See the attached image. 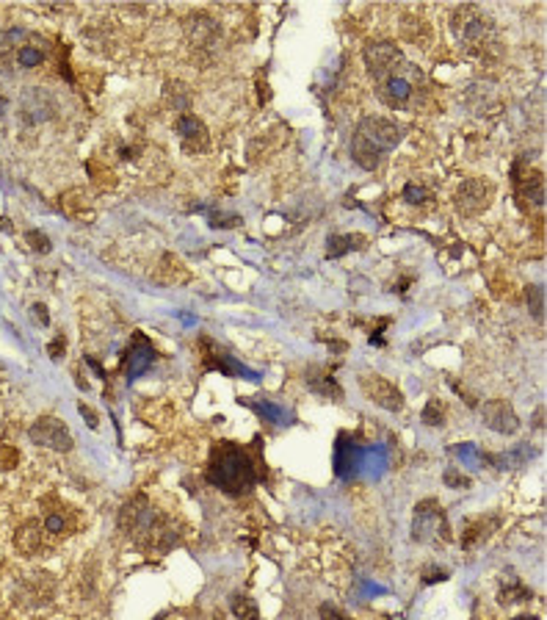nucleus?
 <instances>
[{
  "instance_id": "nucleus-1",
  "label": "nucleus",
  "mask_w": 547,
  "mask_h": 620,
  "mask_svg": "<svg viewBox=\"0 0 547 620\" xmlns=\"http://www.w3.org/2000/svg\"><path fill=\"white\" fill-rule=\"evenodd\" d=\"M208 482L227 496H244L258 485V465L244 446L232 440H219L210 449Z\"/></svg>"
},
{
  "instance_id": "nucleus-2",
  "label": "nucleus",
  "mask_w": 547,
  "mask_h": 620,
  "mask_svg": "<svg viewBox=\"0 0 547 620\" xmlns=\"http://www.w3.org/2000/svg\"><path fill=\"white\" fill-rule=\"evenodd\" d=\"M122 529L128 532L130 540L155 554H166L180 543V532H174L172 523L158 515L144 496H136L128 507H122Z\"/></svg>"
},
{
  "instance_id": "nucleus-3",
  "label": "nucleus",
  "mask_w": 547,
  "mask_h": 620,
  "mask_svg": "<svg viewBox=\"0 0 547 620\" xmlns=\"http://www.w3.org/2000/svg\"><path fill=\"white\" fill-rule=\"evenodd\" d=\"M404 139V128L385 117H365L351 139V156L362 169H376L398 141Z\"/></svg>"
},
{
  "instance_id": "nucleus-4",
  "label": "nucleus",
  "mask_w": 547,
  "mask_h": 620,
  "mask_svg": "<svg viewBox=\"0 0 547 620\" xmlns=\"http://www.w3.org/2000/svg\"><path fill=\"white\" fill-rule=\"evenodd\" d=\"M412 537L418 543H434V540H451V526L445 521V513L434 498H426L415 507L412 518Z\"/></svg>"
},
{
  "instance_id": "nucleus-5",
  "label": "nucleus",
  "mask_w": 547,
  "mask_h": 620,
  "mask_svg": "<svg viewBox=\"0 0 547 620\" xmlns=\"http://www.w3.org/2000/svg\"><path fill=\"white\" fill-rule=\"evenodd\" d=\"M362 59H365V66H368V72L382 83L387 78H395L398 75V69L404 66V53L395 47V45H390V42H376V45H368L365 47V53H362Z\"/></svg>"
},
{
  "instance_id": "nucleus-6",
  "label": "nucleus",
  "mask_w": 547,
  "mask_h": 620,
  "mask_svg": "<svg viewBox=\"0 0 547 620\" xmlns=\"http://www.w3.org/2000/svg\"><path fill=\"white\" fill-rule=\"evenodd\" d=\"M492 194H495V189H492L489 180H483V177H470V180H464V183L456 189L453 205H456V211L464 214V216H479V214H483V211L489 208Z\"/></svg>"
},
{
  "instance_id": "nucleus-7",
  "label": "nucleus",
  "mask_w": 547,
  "mask_h": 620,
  "mask_svg": "<svg viewBox=\"0 0 547 620\" xmlns=\"http://www.w3.org/2000/svg\"><path fill=\"white\" fill-rule=\"evenodd\" d=\"M28 438L39 446H47L53 452H69L72 449V435L61 419L53 416H42L36 424L28 429Z\"/></svg>"
},
{
  "instance_id": "nucleus-8",
  "label": "nucleus",
  "mask_w": 547,
  "mask_h": 620,
  "mask_svg": "<svg viewBox=\"0 0 547 620\" xmlns=\"http://www.w3.org/2000/svg\"><path fill=\"white\" fill-rule=\"evenodd\" d=\"M359 388H362V393H365L373 404L385 407V410H390V413H398V410L404 407V396H401V391H398L390 380L379 377V374H362V377H359Z\"/></svg>"
},
{
  "instance_id": "nucleus-9",
  "label": "nucleus",
  "mask_w": 547,
  "mask_h": 620,
  "mask_svg": "<svg viewBox=\"0 0 547 620\" xmlns=\"http://www.w3.org/2000/svg\"><path fill=\"white\" fill-rule=\"evenodd\" d=\"M155 360V346L147 341V335L141 332H133L130 338V346L125 349V358H122V371L128 374V380H136L138 374H144Z\"/></svg>"
},
{
  "instance_id": "nucleus-10",
  "label": "nucleus",
  "mask_w": 547,
  "mask_h": 620,
  "mask_svg": "<svg viewBox=\"0 0 547 620\" xmlns=\"http://www.w3.org/2000/svg\"><path fill=\"white\" fill-rule=\"evenodd\" d=\"M56 114V98L50 95V92H44V89H28L23 100H20V117H23V122H28V125H36V122H44V119H50Z\"/></svg>"
},
{
  "instance_id": "nucleus-11",
  "label": "nucleus",
  "mask_w": 547,
  "mask_h": 620,
  "mask_svg": "<svg viewBox=\"0 0 547 620\" xmlns=\"http://www.w3.org/2000/svg\"><path fill=\"white\" fill-rule=\"evenodd\" d=\"M481 419L489 429H495V432H500V435H512V432L519 429V419H517V413L512 410V404H509L506 399H489V402H483Z\"/></svg>"
},
{
  "instance_id": "nucleus-12",
  "label": "nucleus",
  "mask_w": 547,
  "mask_h": 620,
  "mask_svg": "<svg viewBox=\"0 0 547 620\" xmlns=\"http://www.w3.org/2000/svg\"><path fill=\"white\" fill-rule=\"evenodd\" d=\"M453 31L459 33L467 45H479L486 36V31H489V20L483 17L479 8L462 6L459 14H453Z\"/></svg>"
},
{
  "instance_id": "nucleus-13",
  "label": "nucleus",
  "mask_w": 547,
  "mask_h": 620,
  "mask_svg": "<svg viewBox=\"0 0 547 620\" xmlns=\"http://www.w3.org/2000/svg\"><path fill=\"white\" fill-rule=\"evenodd\" d=\"M174 131L183 139V147L191 150V153L193 150H205V147H208V128H205L202 119L193 117V114H183V117L177 119Z\"/></svg>"
},
{
  "instance_id": "nucleus-14",
  "label": "nucleus",
  "mask_w": 547,
  "mask_h": 620,
  "mask_svg": "<svg viewBox=\"0 0 547 620\" xmlns=\"http://www.w3.org/2000/svg\"><path fill=\"white\" fill-rule=\"evenodd\" d=\"M412 98V83L407 81V78H401V75H395V78H387L379 83V100L390 105V108H401V105H407Z\"/></svg>"
},
{
  "instance_id": "nucleus-15",
  "label": "nucleus",
  "mask_w": 547,
  "mask_h": 620,
  "mask_svg": "<svg viewBox=\"0 0 547 620\" xmlns=\"http://www.w3.org/2000/svg\"><path fill=\"white\" fill-rule=\"evenodd\" d=\"M307 385H310V391L323 396V399H332V402H340V385H337V380L332 377V371L329 368H321V365H313L310 371H307Z\"/></svg>"
},
{
  "instance_id": "nucleus-16",
  "label": "nucleus",
  "mask_w": 547,
  "mask_h": 620,
  "mask_svg": "<svg viewBox=\"0 0 547 620\" xmlns=\"http://www.w3.org/2000/svg\"><path fill=\"white\" fill-rule=\"evenodd\" d=\"M42 537H44V526H42L39 521H28L17 529V534H14V546H17L20 554L31 556L42 549Z\"/></svg>"
},
{
  "instance_id": "nucleus-17",
  "label": "nucleus",
  "mask_w": 547,
  "mask_h": 620,
  "mask_svg": "<svg viewBox=\"0 0 547 620\" xmlns=\"http://www.w3.org/2000/svg\"><path fill=\"white\" fill-rule=\"evenodd\" d=\"M188 39H191L196 47H208L213 45V36H216V20L205 17V14H193L188 20Z\"/></svg>"
},
{
  "instance_id": "nucleus-18",
  "label": "nucleus",
  "mask_w": 547,
  "mask_h": 620,
  "mask_svg": "<svg viewBox=\"0 0 547 620\" xmlns=\"http://www.w3.org/2000/svg\"><path fill=\"white\" fill-rule=\"evenodd\" d=\"M359 247H365V235H329L326 258H340L343 252H351Z\"/></svg>"
},
{
  "instance_id": "nucleus-19",
  "label": "nucleus",
  "mask_w": 547,
  "mask_h": 620,
  "mask_svg": "<svg viewBox=\"0 0 547 620\" xmlns=\"http://www.w3.org/2000/svg\"><path fill=\"white\" fill-rule=\"evenodd\" d=\"M229 609H232L235 620H260L258 604H255V601H252L249 595H241V592H235V595L229 598Z\"/></svg>"
},
{
  "instance_id": "nucleus-20",
  "label": "nucleus",
  "mask_w": 547,
  "mask_h": 620,
  "mask_svg": "<svg viewBox=\"0 0 547 620\" xmlns=\"http://www.w3.org/2000/svg\"><path fill=\"white\" fill-rule=\"evenodd\" d=\"M522 194L528 197L534 205H545V175L542 172H531L522 180Z\"/></svg>"
},
{
  "instance_id": "nucleus-21",
  "label": "nucleus",
  "mask_w": 547,
  "mask_h": 620,
  "mask_svg": "<svg viewBox=\"0 0 547 620\" xmlns=\"http://www.w3.org/2000/svg\"><path fill=\"white\" fill-rule=\"evenodd\" d=\"M531 598V590L522 587L515 576H506L503 579V587H500V604H515V601H528Z\"/></svg>"
},
{
  "instance_id": "nucleus-22",
  "label": "nucleus",
  "mask_w": 547,
  "mask_h": 620,
  "mask_svg": "<svg viewBox=\"0 0 547 620\" xmlns=\"http://www.w3.org/2000/svg\"><path fill=\"white\" fill-rule=\"evenodd\" d=\"M14 56H17V64L25 66V69H33V66H39L44 62V53L36 45H20Z\"/></svg>"
},
{
  "instance_id": "nucleus-23",
  "label": "nucleus",
  "mask_w": 547,
  "mask_h": 620,
  "mask_svg": "<svg viewBox=\"0 0 547 620\" xmlns=\"http://www.w3.org/2000/svg\"><path fill=\"white\" fill-rule=\"evenodd\" d=\"M525 299H528V308H531V313H534V319H545V288H539V286H528L525 288Z\"/></svg>"
},
{
  "instance_id": "nucleus-24",
  "label": "nucleus",
  "mask_w": 547,
  "mask_h": 620,
  "mask_svg": "<svg viewBox=\"0 0 547 620\" xmlns=\"http://www.w3.org/2000/svg\"><path fill=\"white\" fill-rule=\"evenodd\" d=\"M423 421H426L428 426L445 424V410H443V404H440L437 399H431V402L426 404V410H423Z\"/></svg>"
},
{
  "instance_id": "nucleus-25",
  "label": "nucleus",
  "mask_w": 547,
  "mask_h": 620,
  "mask_svg": "<svg viewBox=\"0 0 547 620\" xmlns=\"http://www.w3.org/2000/svg\"><path fill=\"white\" fill-rule=\"evenodd\" d=\"M44 532H50V534H66L72 526H69V521H66V515L64 513H50L47 518H44Z\"/></svg>"
},
{
  "instance_id": "nucleus-26",
  "label": "nucleus",
  "mask_w": 547,
  "mask_h": 620,
  "mask_svg": "<svg viewBox=\"0 0 547 620\" xmlns=\"http://www.w3.org/2000/svg\"><path fill=\"white\" fill-rule=\"evenodd\" d=\"M25 241L31 244V250L39 252V255H47V252H50V238H47L44 233H39V230H28V233H25Z\"/></svg>"
},
{
  "instance_id": "nucleus-27",
  "label": "nucleus",
  "mask_w": 547,
  "mask_h": 620,
  "mask_svg": "<svg viewBox=\"0 0 547 620\" xmlns=\"http://www.w3.org/2000/svg\"><path fill=\"white\" fill-rule=\"evenodd\" d=\"M241 216L238 214H219V211H213L210 214V228H241Z\"/></svg>"
},
{
  "instance_id": "nucleus-28",
  "label": "nucleus",
  "mask_w": 547,
  "mask_h": 620,
  "mask_svg": "<svg viewBox=\"0 0 547 620\" xmlns=\"http://www.w3.org/2000/svg\"><path fill=\"white\" fill-rule=\"evenodd\" d=\"M404 199L407 202H426V199H431V194H428V189H423L418 183H407L404 186Z\"/></svg>"
},
{
  "instance_id": "nucleus-29",
  "label": "nucleus",
  "mask_w": 547,
  "mask_h": 620,
  "mask_svg": "<svg viewBox=\"0 0 547 620\" xmlns=\"http://www.w3.org/2000/svg\"><path fill=\"white\" fill-rule=\"evenodd\" d=\"M17 460H20V455H17V449H11V446H0V468H14L17 465Z\"/></svg>"
},
{
  "instance_id": "nucleus-30",
  "label": "nucleus",
  "mask_w": 547,
  "mask_h": 620,
  "mask_svg": "<svg viewBox=\"0 0 547 620\" xmlns=\"http://www.w3.org/2000/svg\"><path fill=\"white\" fill-rule=\"evenodd\" d=\"M47 352H50V358H53V360L64 358V352H66V338H64V335L53 338V341H50V346H47Z\"/></svg>"
},
{
  "instance_id": "nucleus-31",
  "label": "nucleus",
  "mask_w": 547,
  "mask_h": 620,
  "mask_svg": "<svg viewBox=\"0 0 547 620\" xmlns=\"http://www.w3.org/2000/svg\"><path fill=\"white\" fill-rule=\"evenodd\" d=\"M448 579V571H443V568H426L423 571V582L426 585H431V582H445Z\"/></svg>"
},
{
  "instance_id": "nucleus-32",
  "label": "nucleus",
  "mask_w": 547,
  "mask_h": 620,
  "mask_svg": "<svg viewBox=\"0 0 547 620\" xmlns=\"http://www.w3.org/2000/svg\"><path fill=\"white\" fill-rule=\"evenodd\" d=\"M31 316H33V322H39L42 327H47L50 324V316H47V308L42 305V302H36L31 308Z\"/></svg>"
},
{
  "instance_id": "nucleus-33",
  "label": "nucleus",
  "mask_w": 547,
  "mask_h": 620,
  "mask_svg": "<svg viewBox=\"0 0 547 620\" xmlns=\"http://www.w3.org/2000/svg\"><path fill=\"white\" fill-rule=\"evenodd\" d=\"M78 410L83 413V419H86V424L92 426V429H97V424H100V419H97V413L89 407V404H78Z\"/></svg>"
},
{
  "instance_id": "nucleus-34",
  "label": "nucleus",
  "mask_w": 547,
  "mask_h": 620,
  "mask_svg": "<svg viewBox=\"0 0 547 620\" xmlns=\"http://www.w3.org/2000/svg\"><path fill=\"white\" fill-rule=\"evenodd\" d=\"M445 482H448V485H456V482H459V485H464V488L470 485V482H467V479H464L459 471H453V468H451V471H445Z\"/></svg>"
},
{
  "instance_id": "nucleus-35",
  "label": "nucleus",
  "mask_w": 547,
  "mask_h": 620,
  "mask_svg": "<svg viewBox=\"0 0 547 620\" xmlns=\"http://www.w3.org/2000/svg\"><path fill=\"white\" fill-rule=\"evenodd\" d=\"M321 618L323 620H349V618H343L335 607H321Z\"/></svg>"
},
{
  "instance_id": "nucleus-36",
  "label": "nucleus",
  "mask_w": 547,
  "mask_h": 620,
  "mask_svg": "<svg viewBox=\"0 0 547 620\" xmlns=\"http://www.w3.org/2000/svg\"><path fill=\"white\" fill-rule=\"evenodd\" d=\"M515 620H539L536 615H522V618H515Z\"/></svg>"
},
{
  "instance_id": "nucleus-37",
  "label": "nucleus",
  "mask_w": 547,
  "mask_h": 620,
  "mask_svg": "<svg viewBox=\"0 0 547 620\" xmlns=\"http://www.w3.org/2000/svg\"><path fill=\"white\" fill-rule=\"evenodd\" d=\"M6 222H8V219H0V230H11L8 225H6Z\"/></svg>"
}]
</instances>
